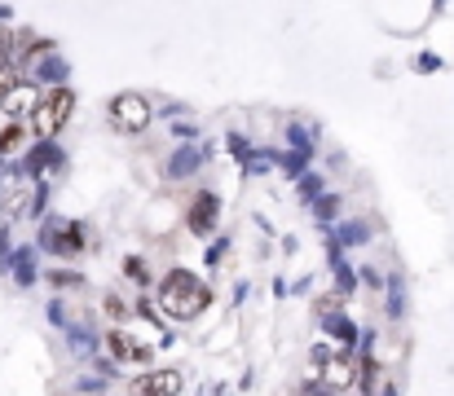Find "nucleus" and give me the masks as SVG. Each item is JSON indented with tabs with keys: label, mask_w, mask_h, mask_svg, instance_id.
<instances>
[{
	"label": "nucleus",
	"mask_w": 454,
	"mask_h": 396,
	"mask_svg": "<svg viewBox=\"0 0 454 396\" xmlns=\"http://www.w3.org/2000/svg\"><path fill=\"white\" fill-rule=\"evenodd\" d=\"M287 141H292L301 154H313V141H309V132L304 128H287Z\"/></svg>",
	"instance_id": "25"
},
{
	"label": "nucleus",
	"mask_w": 454,
	"mask_h": 396,
	"mask_svg": "<svg viewBox=\"0 0 454 396\" xmlns=\"http://www.w3.org/2000/svg\"><path fill=\"white\" fill-rule=\"evenodd\" d=\"M106 313L120 322V317H129V308H124V299H115V295H106Z\"/></svg>",
	"instance_id": "29"
},
{
	"label": "nucleus",
	"mask_w": 454,
	"mask_h": 396,
	"mask_svg": "<svg viewBox=\"0 0 454 396\" xmlns=\"http://www.w3.org/2000/svg\"><path fill=\"white\" fill-rule=\"evenodd\" d=\"M384 396H397V388H393V384H384Z\"/></svg>",
	"instance_id": "32"
},
{
	"label": "nucleus",
	"mask_w": 454,
	"mask_h": 396,
	"mask_svg": "<svg viewBox=\"0 0 454 396\" xmlns=\"http://www.w3.org/2000/svg\"><path fill=\"white\" fill-rule=\"evenodd\" d=\"M18 84H22V80H18V71H13V62H4V66H0V102H4V97H9V93H13Z\"/></svg>",
	"instance_id": "22"
},
{
	"label": "nucleus",
	"mask_w": 454,
	"mask_h": 396,
	"mask_svg": "<svg viewBox=\"0 0 454 396\" xmlns=\"http://www.w3.org/2000/svg\"><path fill=\"white\" fill-rule=\"evenodd\" d=\"M58 163H62V150H58L53 141H40V145L27 154L22 172H27V176H40V172H49V167H58Z\"/></svg>",
	"instance_id": "12"
},
{
	"label": "nucleus",
	"mask_w": 454,
	"mask_h": 396,
	"mask_svg": "<svg viewBox=\"0 0 454 396\" xmlns=\"http://www.w3.org/2000/svg\"><path fill=\"white\" fill-rule=\"evenodd\" d=\"M18 150H22V124L9 120V124L0 128V154H18Z\"/></svg>",
	"instance_id": "18"
},
{
	"label": "nucleus",
	"mask_w": 454,
	"mask_h": 396,
	"mask_svg": "<svg viewBox=\"0 0 454 396\" xmlns=\"http://www.w3.org/2000/svg\"><path fill=\"white\" fill-rule=\"evenodd\" d=\"M35 75H40V80H58V84H62V80H67V62H62V58H49V62H40V66H35Z\"/></svg>",
	"instance_id": "19"
},
{
	"label": "nucleus",
	"mask_w": 454,
	"mask_h": 396,
	"mask_svg": "<svg viewBox=\"0 0 454 396\" xmlns=\"http://www.w3.org/2000/svg\"><path fill=\"white\" fill-rule=\"evenodd\" d=\"M35 106H40V89H35L31 80H22V84H18V89H13V93L0 102V111H4L9 120H18V115H31Z\"/></svg>",
	"instance_id": "9"
},
{
	"label": "nucleus",
	"mask_w": 454,
	"mask_h": 396,
	"mask_svg": "<svg viewBox=\"0 0 454 396\" xmlns=\"http://www.w3.org/2000/svg\"><path fill=\"white\" fill-rule=\"evenodd\" d=\"M9 260H13V243H9V229H0V268L9 273Z\"/></svg>",
	"instance_id": "26"
},
{
	"label": "nucleus",
	"mask_w": 454,
	"mask_h": 396,
	"mask_svg": "<svg viewBox=\"0 0 454 396\" xmlns=\"http://www.w3.org/2000/svg\"><path fill=\"white\" fill-rule=\"evenodd\" d=\"M102 388H106L102 379H80V392H102Z\"/></svg>",
	"instance_id": "31"
},
{
	"label": "nucleus",
	"mask_w": 454,
	"mask_h": 396,
	"mask_svg": "<svg viewBox=\"0 0 454 396\" xmlns=\"http://www.w3.org/2000/svg\"><path fill=\"white\" fill-rule=\"evenodd\" d=\"M366 238H371V229H366L362 221H348V225H335V229H331V247H340V252H344V247H357V243H366Z\"/></svg>",
	"instance_id": "13"
},
{
	"label": "nucleus",
	"mask_w": 454,
	"mask_h": 396,
	"mask_svg": "<svg viewBox=\"0 0 454 396\" xmlns=\"http://www.w3.org/2000/svg\"><path fill=\"white\" fill-rule=\"evenodd\" d=\"M388 317H393V322H402V317H406V286H402V277H397V273L388 277Z\"/></svg>",
	"instance_id": "15"
},
{
	"label": "nucleus",
	"mask_w": 454,
	"mask_h": 396,
	"mask_svg": "<svg viewBox=\"0 0 454 396\" xmlns=\"http://www.w3.org/2000/svg\"><path fill=\"white\" fill-rule=\"evenodd\" d=\"M4 62H13V35L0 27V66H4Z\"/></svg>",
	"instance_id": "27"
},
{
	"label": "nucleus",
	"mask_w": 454,
	"mask_h": 396,
	"mask_svg": "<svg viewBox=\"0 0 454 396\" xmlns=\"http://www.w3.org/2000/svg\"><path fill=\"white\" fill-rule=\"evenodd\" d=\"M207 304H212V291H207V282H203L199 273H190V268H172V273L159 282V308H163L172 322H194V317L207 313Z\"/></svg>",
	"instance_id": "1"
},
{
	"label": "nucleus",
	"mask_w": 454,
	"mask_h": 396,
	"mask_svg": "<svg viewBox=\"0 0 454 396\" xmlns=\"http://www.w3.org/2000/svg\"><path fill=\"white\" fill-rule=\"evenodd\" d=\"M106 120H111V128H120V132H142V128H151V120H154V106L142 97V93H115L111 102H106Z\"/></svg>",
	"instance_id": "4"
},
{
	"label": "nucleus",
	"mask_w": 454,
	"mask_h": 396,
	"mask_svg": "<svg viewBox=\"0 0 454 396\" xmlns=\"http://www.w3.org/2000/svg\"><path fill=\"white\" fill-rule=\"evenodd\" d=\"M301 198L304 203H317V198H322V176H317V172H304L301 176Z\"/></svg>",
	"instance_id": "20"
},
{
	"label": "nucleus",
	"mask_w": 454,
	"mask_h": 396,
	"mask_svg": "<svg viewBox=\"0 0 454 396\" xmlns=\"http://www.w3.org/2000/svg\"><path fill=\"white\" fill-rule=\"evenodd\" d=\"M49 322H53V326H62V330H71V322H67V313H62V304H58V299L49 304Z\"/></svg>",
	"instance_id": "28"
},
{
	"label": "nucleus",
	"mask_w": 454,
	"mask_h": 396,
	"mask_svg": "<svg viewBox=\"0 0 454 396\" xmlns=\"http://www.w3.org/2000/svg\"><path fill=\"white\" fill-rule=\"evenodd\" d=\"M199 159H203V154H199L194 145H181V150L168 159V176H190V172L199 167Z\"/></svg>",
	"instance_id": "14"
},
{
	"label": "nucleus",
	"mask_w": 454,
	"mask_h": 396,
	"mask_svg": "<svg viewBox=\"0 0 454 396\" xmlns=\"http://www.w3.org/2000/svg\"><path fill=\"white\" fill-rule=\"evenodd\" d=\"M331 273H335V291H340V295L357 291V277H362V273H353L344 260H331Z\"/></svg>",
	"instance_id": "16"
},
{
	"label": "nucleus",
	"mask_w": 454,
	"mask_h": 396,
	"mask_svg": "<svg viewBox=\"0 0 454 396\" xmlns=\"http://www.w3.org/2000/svg\"><path fill=\"white\" fill-rule=\"evenodd\" d=\"M362 384V357H353V348H313V392L322 396H348Z\"/></svg>",
	"instance_id": "2"
},
{
	"label": "nucleus",
	"mask_w": 454,
	"mask_h": 396,
	"mask_svg": "<svg viewBox=\"0 0 454 396\" xmlns=\"http://www.w3.org/2000/svg\"><path fill=\"white\" fill-rule=\"evenodd\" d=\"M71 111H75V93H71L67 84H58V89H53V93H44V97H40V106L31 111V132H35L40 141H53L58 132L67 128Z\"/></svg>",
	"instance_id": "3"
},
{
	"label": "nucleus",
	"mask_w": 454,
	"mask_h": 396,
	"mask_svg": "<svg viewBox=\"0 0 454 396\" xmlns=\"http://www.w3.org/2000/svg\"><path fill=\"white\" fill-rule=\"evenodd\" d=\"M102 344H106L111 361H133V366H146V361H151V344L133 339V335H129V330H120V326H115Z\"/></svg>",
	"instance_id": "8"
},
{
	"label": "nucleus",
	"mask_w": 454,
	"mask_h": 396,
	"mask_svg": "<svg viewBox=\"0 0 454 396\" xmlns=\"http://www.w3.org/2000/svg\"><path fill=\"white\" fill-rule=\"evenodd\" d=\"M313 216H317V225H331V221L340 216V194H322V198L313 203Z\"/></svg>",
	"instance_id": "17"
},
{
	"label": "nucleus",
	"mask_w": 454,
	"mask_h": 396,
	"mask_svg": "<svg viewBox=\"0 0 454 396\" xmlns=\"http://www.w3.org/2000/svg\"><path fill=\"white\" fill-rule=\"evenodd\" d=\"M40 247L49 256H62V260H75L84 252V225L80 221H44L40 229Z\"/></svg>",
	"instance_id": "5"
},
{
	"label": "nucleus",
	"mask_w": 454,
	"mask_h": 396,
	"mask_svg": "<svg viewBox=\"0 0 454 396\" xmlns=\"http://www.w3.org/2000/svg\"><path fill=\"white\" fill-rule=\"evenodd\" d=\"M225 247H230V243H225V238H221V243H216V247H207V264H216V260H221V256H225Z\"/></svg>",
	"instance_id": "30"
},
{
	"label": "nucleus",
	"mask_w": 454,
	"mask_h": 396,
	"mask_svg": "<svg viewBox=\"0 0 454 396\" xmlns=\"http://www.w3.org/2000/svg\"><path fill=\"white\" fill-rule=\"evenodd\" d=\"M317 322H322V330H326V335H331L340 348H357V344H362V330H357V326H353L344 313H322Z\"/></svg>",
	"instance_id": "10"
},
{
	"label": "nucleus",
	"mask_w": 454,
	"mask_h": 396,
	"mask_svg": "<svg viewBox=\"0 0 454 396\" xmlns=\"http://www.w3.org/2000/svg\"><path fill=\"white\" fill-rule=\"evenodd\" d=\"M216 216H221V198H216L212 190H203V194H194V203H190L185 229H190V234H199V238H207V234L216 229Z\"/></svg>",
	"instance_id": "7"
},
{
	"label": "nucleus",
	"mask_w": 454,
	"mask_h": 396,
	"mask_svg": "<svg viewBox=\"0 0 454 396\" xmlns=\"http://www.w3.org/2000/svg\"><path fill=\"white\" fill-rule=\"evenodd\" d=\"M49 282H53L58 291H71V286H80L84 277H80V273H71V268H58V273H49Z\"/></svg>",
	"instance_id": "23"
},
{
	"label": "nucleus",
	"mask_w": 454,
	"mask_h": 396,
	"mask_svg": "<svg viewBox=\"0 0 454 396\" xmlns=\"http://www.w3.org/2000/svg\"><path fill=\"white\" fill-rule=\"evenodd\" d=\"M9 277H13V286H22V291H31V286L40 282V277H35V247H13Z\"/></svg>",
	"instance_id": "11"
},
{
	"label": "nucleus",
	"mask_w": 454,
	"mask_h": 396,
	"mask_svg": "<svg viewBox=\"0 0 454 396\" xmlns=\"http://www.w3.org/2000/svg\"><path fill=\"white\" fill-rule=\"evenodd\" d=\"M71 344H75V357H93L98 353V339L89 330H71Z\"/></svg>",
	"instance_id": "21"
},
{
	"label": "nucleus",
	"mask_w": 454,
	"mask_h": 396,
	"mask_svg": "<svg viewBox=\"0 0 454 396\" xmlns=\"http://www.w3.org/2000/svg\"><path fill=\"white\" fill-rule=\"evenodd\" d=\"M124 273H129L137 286H151V273H146V264L137 260V256H133V260H124Z\"/></svg>",
	"instance_id": "24"
},
{
	"label": "nucleus",
	"mask_w": 454,
	"mask_h": 396,
	"mask_svg": "<svg viewBox=\"0 0 454 396\" xmlns=\"http://www.w3.org/2000/svg\"><path fill=\"white\" fill-rule=\"evenodd\" d=\"M137 396H181L185 392V375L172 370V366H159V370H146L137 384H133Z\"/></svg>",
	"instance_id": "6"
}]
</instances>
